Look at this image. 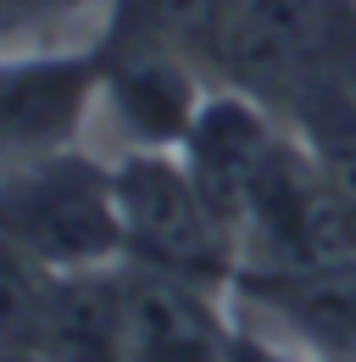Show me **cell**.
Instances as JSON below:
<instances>
[{"label": "cell", "instance_id": "4fadbf2b", "mask_svg": "<svg viewBox=\"0 0 356 362\" xmlns=\"http://www.w3.org/2000/svg\"><path fill=\"white\" fill-rule=\"evenodd\" d=\"M78 6H100V0H0V34L6 28H34L50 17H67Z\"/></svg>", "mask_w": 356, "mask_h": 362}, {"label": "cell", "instance_id": "3957f363", "mask_svg": "<svg viewBox=\"0 0 356 362\" xmlns=\"http://www.w3.org/2000/svg\"><path fill=\"white\" fill-rule=\"evenodd\" d=\"M112 184L123 218V262L234 296L239 240L212 212L178 151H123L112 162Z\"/></svg>", "mask_w": 356, "mask_h": 362}, {"label": "cell", "instance_id": "6da1fadb", "mask_svg": "<svg viewBox=\"0 0 356 362\" xmlns=\"http://www.w3.org/2000/svg\"><path fill=\"white\" fill-rule=\"evenodd\" d=\"M0 240L50 273L123 262L112 162L73 145L0 168Z\"/></svg>", "mask_w": 356, "mask_h": 362}, {"label": "cell", "instance_id": "5bb4252c", "mask_svg": "<svg viewBox=\"0 0 356 362\" xmlns=\"http://www.w3.org/2000/svg\"><path fill=\"white\" fill-rule=\"evenodd\" d=\"M0 362H44V357L28 351V346H0Z\"/></svg>", "mask_w": 356, "mask_h": 362}, {"label": "cell", "instance_id": "9c48e42d", "mask_svg": "<svg viewBox=\"0 0 356 362\" xmlns=\"http://www.w3.org/2000/svg\"><path fill=\"white\" fill-rule=\"evenodd\" d=\"M28 351H40L44 362H129L123 262L50 273Z\"/></svg>", "mask_w": 356, "mask_h": 362}, {"label": "cell", "instance_id": "277c9868", "mask_svg": "<svg viewBox=\"0 0 356 362\" xmlns=\"http://www.w3.org/2000/svg\"><path fill=\"white\" fill-rule=\"evenodd\" d=\"M234 307L312 362H356V251L290 268H239Z\"/></svg>", "mask_w": 356, "mask_h": 362}, {"label": "cell", "instance_id": "7c38bea8", "mask_svg": "<svg viewBox=\"0 0 356 362\" xmlns=\"http://www.w3.org/2000/svg\"><path fill=\"white\" fill-rule=\"evenodd\" d=\"M234 362H312V357H307V351H295V346H284V340H273L267 329H256V323H245V317H239Z\"/></svg>", "mask_w": 356, "mask_h": 362}, {"label": "cell", "instance_id": "30bf717a", "mask_svg": "<svg viewBox=\"0 0 356 362\" xmlns=\"http://www.w3.org/2000/svg\"><path fill=\"white\" fill-rule=\"evenodd\" d=\"M239 0H100V45L167 50L218 78L222 40Z\"/></svg>", "mask_w": 356, "mask_h": 362}, {"label": "cell", "instance_id": "7a4b0ae2", "mask_svg": "<svg viewBox=\"0 0 356 362\" xmlns=\"http://www.w3.org/2000/svg\"><path fill=\"white\" fill-rule=\"evenodd\" d=\"M218 84L256 95L278 117L312 90H356L351 0H239L222 40Z\"/></svg>", "mask_w": 356, "mask_h": 362}, {"label": "cell", "instance_id": "8fae6325", "mask_svg": "<svg viewBox=\"0 0 356 362\" xmlns=\"http://www.w3.org/2000/svg\"><path fill=\"white\" fill-rule=\"evenodd\" d=\"M284 123L312 151L323 184L334 189V201L345 206V218L356 223V90H345V84L312 90L284 112Z\"/></svg>", "mask_w": 356, "mask_h": 362}, {"label": "cell", "instance_id": "52a82bcc", "mask_svg": "<svg viewBox=\"0 0 356 362\" xmlns=\"http://www.w3.org/2000/svg\"><path fill=\"white\" fill-rule=\"evenodd\" d=\"M123 301H129V362H234L239 307L228 290L123 262Z\"/></svg>", "mask_w": 356, "mask_h": 362}, {"label": "cell", "instance_id": "5b68a950", "mask_svg": "<svg viewBox=\"0 0 356 362\" xmlns=\"http://www.w3.org/2000/svg\"><path fill=\"white\" fill-rule=\"evenodd\" d=\"M100 106L95 50H0V168L73 151Z\"/></svg>", "mask_w": 356, "mask_h": 362}, {"label": "cell", "instance_id": "8992f818", "mask_svg": "<svg viewBox=\"0 0 356 362\" xmlns=\"http://www.w3.org/2000/svg\"><path fill=\"white\" fill-rule=\"evenodd\" d=\"M89 50L100 67V106L117 117L129 151H178L201 100L218 90L206 67L167 50L100 45V40H89Z\"/></svg>", "mask_w": 356, "mask_h": 362}, {"label": "cell", "instance_id": "ba28073f", "mask_svg": "<svg viewBox=\"0 0 356 362\" xmlns=\"http://www.w3.org/2000/svg\"><path fill=\"white\" fill-rule=\"evenodd\" d=\"M278 134H284V117L273 106H262L256 95L234 90V84H218L201 100V112H195L189 134L178 145V156H184L189 179L201 184V195L212 201V212L228 228H239L245 189H251V179L267 162V151H273Z\"/></svg>", "mask_w": 356, "mask_h": 362}]
</instances>
